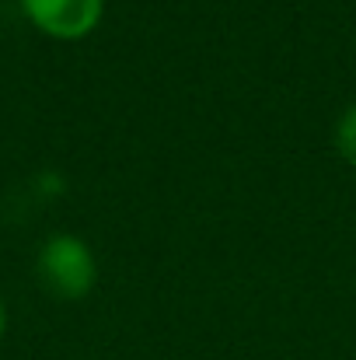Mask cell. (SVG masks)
<instances>
[{
    "label": "cell",
    "mask_w": 356,
    "mask_h": 360,
    "mask_svg": "<svg viewBox=\"0 0 356 360\" xmlns=\"http://www.w3.org/2000/svg\"><path fill=\"white\" fill-rule=\"evenodd\" d=\"M39 283L60 301H81L98 283V259L77 235H53L35 255Z\"/></svg>",
    "instance_id": "obj_1"
},
{
    "label": "cell",
    "mask_w": 356,
    "mask_h": 360,
    "mask_svg": "<svg viewBox=\"0 0 356 360\" xmlns=\"http://www.w3.org/2000/svg\"><path fill=\"white\" fill-rule=\"evenodd\" d=\"M21 14L56 42L88 39L105 14V0H18Z\"/></svg>",
    "instance_id": "obj_2"
},
{
    "label": "cell",
    "mask_w": 356,
    "mask_h": 360,
    "mask_svg": "<svg viewBox=\"0 0 356 360\" xmlns=\"http://www.w3.org/2000/svg\"><path fill=\"white\" fill-rule=\"evenodd\" d=\"M336 147L339 154L356 165V105H350L343 116H339V126H336Z\"/></svg>",
    "instance_id": "obj_3"
},
{
    "label": "cell",
    "mask_w": 356,
    "mask_h": 360,
    "mask_svg": "<svg viewBox=\"0 0 356 360\" xmlns=\"http://www.w3.org/2000/svg\"><path fill=\"white\" fill-rule=\"evenodd\" d=\"M4 333H7V304L0 301V340H4Z\"/></svg>",
    "instance_id": "obj_4"
}]
</instances>
